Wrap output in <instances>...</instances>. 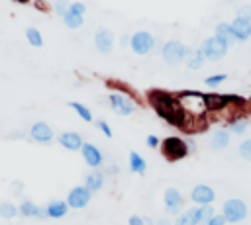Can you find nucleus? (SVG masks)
Here are the masks:
<instances>
[{"mask_svg":"<svg viewBox=\"0 0 251 225\" xmlns=\"http://www.w3.org/2000/svg\"><path fill=\"white\" fill-rule=\"evenodd\" d=\"M18 2H27V0H18Z\"/></svg>","mask_w":251,"mask_h":225,"instance_id":"obj_44","label":"nucleus"},{"mask_svg":"<svg viewBox=\"0 0 251 225\" xmlns=\"http://www.w3.org/2000/svg\"><path fill=\"white\" fill-rule=\"evenodd\" d=\"M157 225H173V223H171L169 217H159V219H157Z\"/></svg>","mask_w":251,"mask_h":225,"instance_id":"obj_41","label":"nucleus"},{"mask_svg":"<svg viewBox=\"0 0 251 225\" xmlns=\"http://www.w3.org/2000/svg\"><path fill=\"white\" fill-rule=\"evenodd\" d=\"M222 215L227 223H239L247 217V205L243 200L239 198H229L224 202V207H222Z\"/></svg>","mask_w":251,"mask_h":225,"instance_id":"obj_4","label":"nucleus"},{"mask_svg":"<svg viewBox=\"0 0 251 225\" xmlns=\"http://www.w3.org/2000/svg\"><path fill=\"white\" fill-rule=\"evenodd\" d=\"M45 211H47V217H51V219H61V217L67 215L69 205H67V202H63V200H53V202L47 203Z\"/></svg>","mask_w":251,"mask_h":225,"instance_id":"obj_19","label":"nucleus"},{"mask_svg":"<svg viewBox=\"0 0 251 225\" xmlns=\"http://www.w3.org/2000/svg\"><path fill=\"white\" fill-rule=\"evenodd\" d=\"M96 125H98V129H100L106 137H112V129H110V125H108L104 119H98V123H96Z\"/></svg>","mask_w":251,"mask_h":225,"instance_id":"obj_39","label":"nucleus"},{"mask_svg":"<svg viewBox=\"0 0 251 225\" xmlns=\"http://www.w3.org/2000/svg\"><path fill=\"white\" fill-rule=\"evenodd\" d=\"M153 110L157 112V115H161L167 123L178 127V129H186L188 123H186V117L180 110V104L176 100V96L169 94V92H161V90H151L147 94Z\"/></svg>","mask_w":251,"mask_h":225,"instance_id":"obj_1","label":"nucleus"},{"mask_svg":"<svg viewBox=\"0 0 251 225\" xmlns=\"http://www.w3.org/2000/svg\"><path fill=\"white\" fill-rule=\"evenodd\" d=\"M231 31H233V37L237 41H247L251 37V23L241 20V18H235L231 23Z\"/></svg>","mask_w":251,"mask_h":225,"instance_id":"obj_17","label":"nucleus"},{"mask_svg":"<svg viewBox=\"0 0 251 225\" xmlns=\"http://www.w3.org/2000/svg\"><path fill=\"white\" fill-rule=\"evenodd\" d=\"M227 145H229V133H227L226 129H218V131L212 135V139H210V147L216 149V151H222V149H226Z\"/></svg>","mask_w":251,"mask_h":225,"instance_id":"obj_21","label":"nucleus"},{"mask_svg":"<svg viewBox=\"0 0 251 225\" xmlns=\"http://www.w3.org/2000/svg\"><path fill=\"white\" fill-rule=\"evenodd\" d=\"M80 153H82V158H84V162H86L88 166L96 168V166L102 164V153H100V149L94 147L92 143H84L82 149H80Z\"/></svg>","mask_w":251,"mask_h":225,"instance_id":"obj_14","label":"nucleus"},{"mask_svg":"<svg viewBox=\"0 0 251 225\" xmlns=\"http://www.w3.org/2000/svg\"><path fill=\"white\" fill-rule=\"evenodd\" d=\"M25 37H27L29 45H33V47H41V45H43V37H41V33H39L35 27H27Z\"/></svg>","mask_w":251,"mask_h":225,"instance_id":"obj_28","label":"nucleus"},{"mask_svg":"<svg viewBox=\"0 0 251 225\" xmlns=\"http://www.w3.org/2000/svg\"><path fill=\"white\" fill-rule=\"evenodd\" d=\"M192 213H194L196 223L198 225H204V223H208L212 219L214 209H212V205H196V207H192Z\"/></svg>","mask_w":251,"mask_h":225,"instance_id":"obj_23","label":"nucleus"},{"mask_svg":"<svg viewBox=\"0 0 251 225\" xmlns=\"http://www.w3.org/2000/svg\"><path fill=\"white\" fill-rule=\"evenodd\" d=\"M226 78H227L226 74H214V76H208L204 82H206L208 86H218V84H222Z\"/></svg>","mask_w":251,"mask_h":225,"instance_id":"obj_34","label":"nucleus"},{"mask_svg":"<svg viewBox=\"0 0 251 225\" xmlns=\"http://www.w3.org/2000/svg\"><path fill=\"white\" fill-rule=\"evenodd\" d=\"M184 61H186V65H188L190 68H200L206 59H204V53H202L200 49H188Z\"/></svg>","mask_w":251,"mask_h":225,"instance_id":"obj_25","label":"nucleus"},{"mask_svg":"<svg viewBox=\"0 0 251 225\" xmlns=\"http://www.w3.org/2000/svg\"><path fill=\"white\" fill-rule=\"evenodd\" d=\"M200 51L204 53V59H208V61H220V59L226 57L227 45L224 41H220L218 37H208V39L202 41Z\"/></svg>","mask_w":251,"mask_h":225,"instance_id":"obj_6","label":"nucleus"},{"mask_svg":"<svg viewBox=\"0 0 251 225\" xmlns=\"http://www.w3.org/2000/svg\"><path fill=\"white\" fill-rule=\"evenodd\" d=\"M63 20H65V23H67L71 29H76V27H80V25H82V16L73 14V12H67V14L63 16Z\"/></svg>","mask_w":251,"mask_h":225,"instance_id":"obj_29","label":"nucleus"},{"mask_svg":"<svg viewBox=\"0 0 251 225\" xmlns=\"http://www.w3.org/2000/svg\"><path fill=\"white\" fill-rule=\"evenodd\" d=\"M129 39H131V37L124 35V37H122V45H124V47H126V45H129Z\"/></svg>","mask_w":251,"mask_h":225,"instance_id":"obj_43","label":"nucleus"},{"mask_svg":"<svg viewBox=\"0 0 251 225\" xmlns=\"http://www.w3.org/2000/svg\"><path fill=\"white\" fill-rule=\"evenodd\" d=\"M204 100H206L208 112H218V110H224L226 106H229L226 94H204Z\"/></svg>","mask_w":251,"mask_h":225,"instance_id":"obj_18","label":"nucleus"},{"mask_svg":"<svg viewBox=\"0 0 251 225\" xmlns=\"http://www.w3.org/2000/svg\"><path fill=\"white\" fill-rule=\"evenodd\" d=\"M239 157L245 158V160H251V139H245L239 145Z\"/></svg>","mask_w":251,"mask_h":225,"instance_id":"obj_32","label":"nucleus"},{"mask_svg":"<svg viewBox=\"0 0 251 225\" xmlns=\"http://www.w3.org/2000/svg\"><path fill=\"white\" fill-rule=\"evenodd\" d=\"M226 223H227V221L224 219V215H222V213H214V215H212V219H210L206 225H226Z\"/></svg>","mask_w":251,"mask_h":225,"instance_id":"obj_38","label":"nucleus"},{"mask_svg":"<svg viewBox=\"0 0 251 225\" xmlns=\"http://www.w3.org/2000/svg\"><path fill=\"white\" fill-rule=\"evenodd\" d=\"M176 100L180 104V110H182V113L186 117L188 127H190V121H202V119H206L208 108H206L204 94H200V92H180L176 96Z\"/></svg>","mask_w":251,"mask_h":225,"instance_id":"obj_2","label":"nucleus"},{"mask_svg":"<svg viewBox=\"0 0 251 225\" xmlns=\"http://www.w3.org/2000/svg\"><path fill=\"white\" fill-rule=\"evenodd\" d=\"M127 223H129V225H145V219H143L141 215H131Z\"/></svg>","mask_w":251,"mask_h":225,"instance_id":"obj_40","label":"nucleus"},{"mask_svg":"<svg viewBox=\"0 0 251 225\" xmlns=\"http://www.w3.org/2000/svg\"><path fill=\"white\" fill-rule=\"evenodd\" d=\"M90 198H92V192H90L86 186H75V188L69 192V196H67L65 202H67V205L73 207V209H82V207L88 205Z\"/></svg>","mask_w":251,"mask_h":225,"instance_id":"obj_8","label":"nucleus"},{"mask_svg":"<svg viewBox=\"0 0 251 225\" xmlns=\"http://www.w3.org/2000/svg\"><path fill=\"white\" fill-rule=\"evenodd\" d=\"M190 200L196 203V205H212V202L216 200V192L206 186V184H198L192 188L190 192Z\"/></svg>","mask_w":251,"mask_h":225,"instance_id":"obj_10","label":"nucleus"},{"mask_svg":"<svg viewBox=\"0 0 251 225\" xmlns=\"http://www.w3.org/2000/svg\"><path fill=\"white\" fill-rule=\"evenodd\" d=\"M145 145H147L149 149H157V147L161 145V141H159V137H157V135H147V139H145Z\"/></svg>","mask_w":251,"mask_h":225,"instance_id":"obj_37","label":"nucleus"},{"mask_svg":"<svg viewBox=\"0 0 251 225\" xmlns=\"http://www.w3.org/2000/svg\"><path fill=\"white\" fill-rule=\"evenodd\" d=\"M110 108L118 113V115H129L133 110H135V104H133V100L129 98V96H126V94H118V92H114V94H110Z\"/></svg>","mask_w":251,"mask_h":225,"instance_id":"obj_9","label":"nucleus"},{"mask_svg":"<svg viewBox=\"0 0 251 225\" xmlns=\"http://www.w3.org/2000/svg\"><path fill=\"white\" fill-rule=\"evenodd\" d=\"M155 45V39L149 31H135L129 39V47L135 55H147Z\"/></svg>","mask_w":251,"mask_h":225,"instance_id":"obj_7","label":"nucleus"},{"mask_svg":"<svg viewBox=\"0 0 251 225\" xmlns=\"http://www.w3.org/2000/svg\"><path fill=\"white\" fill-rule=\"evenodd\" d=\"M129 168H131V172H135V174H145L147 162H145V158H143L141 155H137L135 151H129Z\"/></svg>","mask_w":251,"mask_h":225,"instance_id":"obj_24","label":"nucleus"},{"mask_svg":"<svg viewBox=\"0 0 251 225\" xmlns=\"http://www.w3.org/2000/svg\"><path fill=\"white\" fill-rule=\"evenodd\" d=\"M186 147H188V153H192V151L196 149V145H194V141H192V139H186Z\"/></svg>","mask_w":251,"mask_h":225,"instance_id":"obj_42","label":"nucleus"},{"mask_svg":"<svg viewBox=\"0 0 251 225\" xmlns=\"http://www.w3.org/2000/svg\"><path fill=\"white\" fill-rule=\"evenodd\" d=\"M163 202H165L167 213H173V215H176L184 205V198L180 196V192L176 188H167L165 196H163Z\"/></svg>","mask_w":251,"mask_h":225,"instance_id":"obj_11","label":"nucleus"},{"mask_svg":"<svg viewBox=\"0 0 251 225\" xmlns=\"http://www.w3.org/2000/svg\"><path fill=\"white\" fill-rule=\"evenodd\" d=\"M229 129H231L235 135H241V133L247 129V121H245V119H231V121H229Z\"/></svg>","mask_w":251,"mask_h":225,"instance_id":"obj_31","label":"nucleus"},{"mask_svg":"<svg viewBox=\"0 0 251 225\" xmlns=\"http://www.w3.org/2000/svg\"><path fill=\"white\" fill-rule=\"evenodd\" d=\"M237 18H241V20L251 23V6H241L239 12H237Z\"/></svg>","mask_w":251,"mask_h":225,"instance_id":"obj_36","label":"nucleus"},{"mask_svg":"<svg viewBox=\"0 0 251 225\" xmlns=\"http://www.w3.org/2000/svg\"><path fill=\"white\" fill-rule=\"evenodd\" d=\"M69 8H71V2H69V0H57V2H55V12H57L59 16H65V14L69 12Z\"/></svg>","mask_w":251,"mask_h":225,"instance_id":"obj_33","label":"nucleus"},{"mask_svg":"<svg viewBox=\"0 0 251 225\" xmlns=\"http://www.w3.org/2000/svg\"><path fill=\"white\" fill-rule=\"evenodd\" d=\"M29 135H31V139L37 141V143H51V141H53V129H51L45 121L33 123L31 129H29Z\"/></svg>","mask_w":251,"mask_h":225,"instance_id":"obj_13","label":"nucleus"},{"mask_svg":"<svg viewBox=\"0 0 251 225\" xmlns=\"http://www.w3.org/2000/svg\"><path fill=\"white\" fill-rule=\"evenodd\" d=\"M84 186L90 190V192H98L102 186H104V176L98 172V170H92L84 176Z\"/></svg>","mask_w":251,"mask_h":225,"instance_id":"obj_22","label":"nucleus"},{"mask_svg":"<svg viewBox=\"0 0 251 225\" xmlns=\"http://www.w3.org/2000/svg\"><path fill=\"white\" fill-rule=\"evenodd\" d=\"M161 153L165 155L167 160H180L188 155V147H186V141L180 139V137H167L163 143H161Z\"/></svg>","mask_w":251,"mask_h":225,"instance_id":"obj_3","label":"nucleus"},{"mask_svg":"<svg viewBox=\"0 0 251 225\" xmlns=\"http://www.w3.org/2000/svg\"><path fill=\"white\" fill-rule=\"evenodd\" d=\"M214 37H218L220 41H224L227 47L235 41V37H233V31H231V23H226V22H220L218 25H216V29H214Z\"/></svg>","mask_w":251,"mask_h":225,"instance_id":"obj_20","label":"nucleus"},{"mask_svg":"<svg viewBox=\"0 0 251 225\" xmlns=\"http://www.w3.org/2000/svg\"><path fill=\"white\" fill-rule=\"evenodd\" d=\"M69 106H71V108H73L84 121H92V113H90V110H88L86 106H82V104H78V102H71Z\"/></svg>","mask_w":251,"mask_h":225,"instance_id":"obj_30","label":"nucleus"},{"mask_svg":"<svg viewBox=\"0 0 251 225\" xmlns=\"http://www.w3.org/2000/svg\"><path fill=\"white\" fill-rule=\"evenodd\" d=\"M18 209H20V215H24V217H39V219H45L47 217L45 207L35 205L31 200H24Z\"/></svg>","mask_w":251,"mask_h":225,"instance_id":"obj_15","label":"nucleus"},{"mask_svg":"<svg viewBox=\"0 0 251 225\" xmlns=\"http://www.w3.org/2000/svg\"><path fill=\"white\" fill-rule=\"evenodd\" d=\"M173 225H198V223H196V219H194V213H192V207H188L186 211H182V213H178Z\"/></svg>","mask_w":251,"mask_h":225,"instance_id":"obj_26","label":"nucleus"},{"mask_svg":"<svg viewBox=\"0 0 251 225\" xmlns=\"http://www.w3.org/2000/svg\"><path fill=\"white\" fill-rule=\"evenodd\" d=\"M186 51H188V49H186L180 41H167V43L163 45L161 55H163V59H165L167 65L176 67V65H180V63L186 59Z\"/></svg>","mask_w":251,"mask_h":225,"instance_id":"obj_5","label":"nucleus"},{"mask_svg":"<svg viewBox=\"0 0 251 225\" xmlns=\"http://www.w3.org/2000/svg\"><path fill=\"white\" fill-rule=\"evenodd\" d=\"M59 143L65 147V149H69V151H80L82 149V137L78 135V133H75V131H67V133H61L59 135Z\"/></svg>","mask_w":251,"mask_h":225,"instance_id":"obj_16","label":"nucleus"},{"mask_svg":"<svg viewBox=\"0 0 251 225\" xmlns=\"http://www.w3.org/2000/svg\"><path fill=\"white\" fill-rule=\"evenodd\" d=\"M94 47L100 51V53H110L112 47H114V33L106 27L98 29L96 35H94Z\"/></svg>","mask_w":251,"mask_h":225,"instance_id":"obj_12","label":"nucleus"},{"mask_svg":"<svg viewBox=\"0 0 251 225\" xmlns=\"http://www.w3.org/2000/svg\"><path fill=\"white\" fill-rule=\"evenodd\" d=\"M69 12H73V14H78V16H84V12H86V6H84L82 2H73V4H71V8H69Z\"/></svg>","mask_w":251,"mask_h":225,"instance_id":"obj_35","label":"nucleus"},{"mask_svg":"<svg viewBox=\"0 0 251 225\" xmlns=\"http://www.w3.org/2000/svg\"><path fill=\"white\" fill-rule=\"evenodd\" d=\"M18 213H20V209H18L14 203H10V202H2V203H0V217H4V219H14Z\"/></svg>","mask_w":251,"mask_h":225,"instance_id":"obj_27","label":"nucleus"}]
</instances>
